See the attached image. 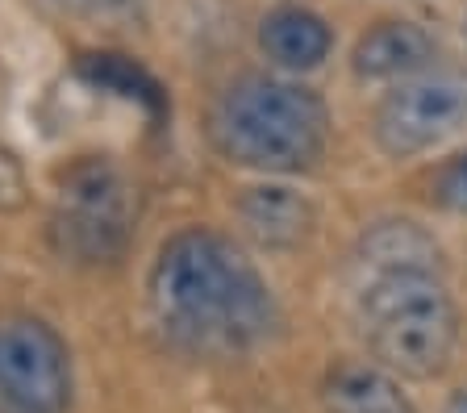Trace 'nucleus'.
<instances>
[{
    "label": "nucleus",
    "instance_id": "f257e3e1",
    "mask_svg": "<svg viewBox=\"0 0 467 413\" xmlns=\"http://www.w3.org/2000/svg\"><path fill=\"white\" fill-rule=\"evenodd\" d=\"M146 293L167 335L209 355L259 346L280 322L275 296L254 263L213 230H180L167 238Z\"/></svg>",
    "mask_w": 467,
    "mask_h": 413
},
{
    "label": "nucleus",
    "instance_id": "f03ea898",
    "mask_svg": "<svg viewBox=\"0 0 467 413\" xmlns=\"http://www.w3.org/2000/svg\"><path fill=\"white\" fill-rule=\"evenodd\" d=\"M209 138L234 168L296 176L330 142V113L305 84L280 76H243L213 100Z\"/></svg>",
    "mask_w": 467,
    "mask_h": 413
},
{
    "label": "nucleus",
    "instance_id": "7ed1b4c3",
    "mask_svg": "<svg viewBox=\"0 0 467 413\" xmlns=\"http://www.w3.org/2000/svg\"><path fill=\"white\" fill-rule=\"evenodd\" d=\"M359 317L376 364L392 376L434 380L459 346V309L438 275H376L363 288Z\"/></svg>",
    "mask_w": 467,
    "mask_h": 413
},
{
    "label": "nucleus",
    "instance_id": "20e7f679",
    "mask_svg": "<svg viewBox=\"0 0 467 413\" xmlns=\"http://www.w3.org/2000/svg\"><path fill=\"white\" fill-rule=\"evenodd\" d=\"M138 213V192L126 171L109 159H84L58 188L50 234L76 263H113L130 243Z\"/></svg>",
    "mask_w": 467,
    "mask_h": 413
},
{
    "label": "nucleus",
    "instance_id": "39448f33",
    "mask_svg": "<svg viewBox=\"0 0 467 413\" xmlns=\"http://www.w3.org/2000/svg\"><path fill=\"white\" fill-rule=\"evenodd\" d=\"M467 126V67H430L405 79L376 108V142L389 159L434 150Z\"/></svg>",
    "mask_w": 467,
    "mask_h": 413
},
{
    "label": "nucleus",
    "instance_id": "423d86ee",
    "mask_svg": "<svg viewBox=\"0 0 467 413\" xmlns=\"http://www.w3.org/2000/svg\"><path fill=\"white\" fill-rule=\"evenodd\" d=\"M71 359L38 317L0 322V413H67Z\"/></svg>",
    "mask_w": 467,
    "mask_h": 413
},
{
    "label": "nucleus",
    "instance_id": "0eeeda50",
    "mask_svg": "<svg viewBox=\"0 0 467 413\" xmlns=\"http://www.w3.org/2000/svg\"><path fill=\"white\" fill-rule=\"evenodd\" d=\"M434 55H438L434 38H430V30H421L418 21H379L355 42L350 67H355L359 79L405 84V79L434 67Z\"/></svg>",
    "mask_w": 467,
    "mask_h": 413
},
{
    "label": "nucleus",
    "instance_id": "6e6552de",
    "mask_svg": "<svg viewBox=\"0 0 467 413\" xmlns=\"http://www.w3.org/2000/svg\"><path fill=\"white\" fill-rule=\"evenodd\" d=\"M238 217H243L246 234L259 246H296L301 238H309L313 230V205L309 197H301L288 184H259L246 188V197L238 201Z\"/></svg>",
    "mask_w": 467,
    "mask_h": 413
},
{
    "label": "nucleus",
    "instance_id": "1a4fd4ad",
    "mask_svg": "<svg viewBox=\"0 0 467 413\" xmlns=\"http://www.w3.org/2000/svg\"><path fill=\"white\" fill-rule=\"evenodd\" d=\"M359 263L371 275H438L442 272V246L413 222H376L359 238Z\"/></svg>",
    "mask_w": 467,
    "mask_h": 413
},
{
    "label": "nucleus",
    "instance_id": "9d476101",
    "mask_svg": "<svg viewBox=\"0 0 467 413\" xmlns=\"http://www.w3.org/2000/svg\"><path fill=\"white\" fill-rule=\"evenodd\" d=\"M259 46L263 55L284 71H313L334 46L330 26L309 9L284 5V9L267 13L259 26Z\"/></svg>",
    "mask_w": 467,
    "mask_h": 413
},
{
    "label": "nucleus",
    "instance_id": "9b49d317",
    "mask_svg": "<svg viewBox=\"0 0 467 413\" xmlns=\"http://www.w3.org/2000/svg\"><path fill=\"white\" fill-rule=\"evenodd\" d=\"M321 401L330 413H418L400 380L379 364H338L321 384Z\"/></svg>",
    "mask_w": 467,
    "mask_h": 413
},
{
    "label": "nucleus",
    "instance_id": "f8f14e48",
    "mask_svg": "<svg viewBox=\"0 0 467 413\" xmlns=\"http://www.w3.org/2000/svg\"><path fill=\"white\" fill-rule=\"evenodd\" d=\"M79 71H84V79L100 84V88H113L130 100H142L146 108L163 105L159 84L146 76L134 59H126V55H84V59H79Z\"/></svg>",
    "mask_w": 467,
    "mask_h": 413
},
{
    "label": "nucleus",
    "instance_id": "ddd939ff",
    "mask_svg": "<svg viewBox=\"0 0 467 413\" xmlns=\"http://www.w3.org/2000/svg\"><path fill=\"white\" fill-rule=\"evenodd\" d=\"M430 197H434L438 209L467 217V155H459L438 168V176L430 180Z\"/></svg>",
    "mask_w": 467,
    "mask_h": 413
},
{
    "label": "nucleus",
    "instance_id": "4468645a",
    "mask_svg": "<svg viewBox=\"0 0 467 413\" xmlns=\"http://www.w3.org/2000/svg\"><path fill=\"white\" fill-rule=\"evenodd\" d=\"M76 5L97 21H130L142 9V0H76Z\"/></svg>",
    "mask_w": 467,
    "mask_h": 413
},
{
    "label": "nucleus",
    "instance_id": "2eb2a0df",
    "mask_svg": "<svg viewBox=\"0 0 467 413\" xmlns=\"http://www.w3.org/2000/svg\"><path fill=\"white\" fill-rule=\"evenodd\" d=\"M442 413H467V388H459V393L447 401V409H442Z\"/></svg>",
    "mask_w": 467,
    "mask_h": 413
},
{
    "label": "nucleus",
    "instance_id": "dca6fc26",
    "mask_svg": "<svg viewBox=\"0 0 467 413\" xmlns=\"http://www.w3.org/2000/svg\"><path fill=\"white\" fill-rule=\"evenodd\" d=\"M463 34H467V17H463Z\"/></svg>",
    "mask_w": 467,
    "mask_h": 413
}]
</instances>
